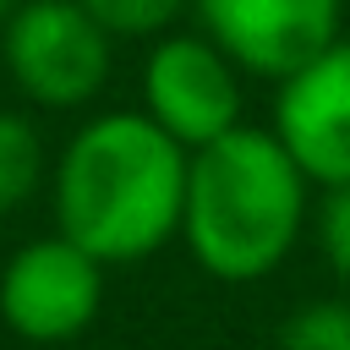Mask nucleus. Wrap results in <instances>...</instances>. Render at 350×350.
Here are the masks:
<instances>
[{
    "instance_id": "nucleus-1",
    "label": "nucleus",
    "mask_w": 350,
    "mask_h": 350,
    "mask_svg": "<svg viewBox=\"0 0 350 350\" xmlns=\"http://www.w3.org/2000/svg\"><path fill=\"white\" fill-rule=\"evenodd\" d=\"M191 148L175 142L148 109H109L71 131L60 148L55 230L88 246L104 268L142 262L180 235Z\"/></svg>"
},
{
    "instance_id": "nucleus-2",
    "label": "nucleus",
    "mask_w": 350,
    "mask_h": 350,
    "mask_svg": "<svg viewBox=\"0 0 350 350\" xmlns=\"http://www.w3.org/2000/svg\"><path fill=\"white\" fill-rule=\"evenodd\" d=\"M312 175L268 126H235L208 148H191L180 241L197 268L224 284H257L279 273L306 230Z\"/></svg>"
},
{
    "instance_id": "nucleus-3",
    "label": "nucleus",
    "mask_w": 350,
    "mask_h": 350,
    "mask_svg": "<svg viewBox=\"0 0 350 350\" xmlns=\"http://www.w3.org/2000/svg\"><path fill=\"white\" fill-rule=\"evenodd\" d=\"M0 60L22 98L44 109H82L109 82L115 33L82 0H16L0 27Z\"/></svg>"
},
{
    "instance_id": "nucleus-4",
    "label": "nucleus",
    "mask_w": 350,
    "mask_h": 350,
    "mask_svg": "<svg viewBox=\"0 0 350 350\" xmlns=\"http://www.w3.org/2000/svg\"><path fill=\"white\" fill-rule=\"evenodd\" d=\"M104 306V262L71 235H38L0 257V323L27 345H66Z\"/></svg>"
},
{
    "instance_id": "nucleus-5",
    "label": "nucleus",
    "mask_w": 350,
    "mask_h": 350,
    "mask_svg": "<svg viewBox=\"0 0 350 350\" xmlns=\"http://www.w3.org/2000/svg\"><path fill=\"white\" fill-rule=\"evenodd\" d=\"M241 66L208 33H164L142 60V109L186 148L241 126Z\"/></svg>"
},
{
    "instance_id": "nucleus-6",
    "label": "nucleus",
    "mask_w": 350,
    "mask_h": 350,
    "mask_svg": "<svg viewBox=\"0 0 350 350\" xmlns=\"http://www.w3.org/2000/svg\"><path fill=\"white\" fill-rule=\"evenodd\" d=\"M202 33L262 82H284L339 38V0H191Z\"/></svg>"
},
{
    "instance_id": "nucleus-7",
    "label": "nucleus",
    "mask_w": 350,
    "mask_h": 350,
    "mask_svg": "<svg viewBox=\"0 0 350 350\" xmlns=\"http://www.w3.org/2000/svg\"><path fill=\"white\" fill-rule=\"evenodd\" d=\"M273 131L312 186H350V38H334L279 82Z\"/></svg>"
},
{
    "instance_id": "nucleus-8",
    "label": "nucleus",
    "mask_w": 350,
    "mask_h": 350,
    "mask_svg": "<svg viewBox=\"0 0 350 350\" xmlns=\"http://www.w3.org/2000/svg\"><path fill=\"white\" fill-rule=\"evenodd\" d=\"M44 137L22 109H0V213L22 208L44 186Z\"/></svg>"
},
{
    "instance_id": "nucleus-9",
    "label": "nucleus",
    "mask_w": 350,
    "mask_h": 350,
    "mask_svg": "<svg viewBox=\"0 0 350 350\" xmlns=\"http://www.w3.org/2000/svg\"><path fill=\"white\" fill-rule=\"evenodd\" d=\"M279 350H350V295L301 301L279 323Z\"/></svg>"
},
{
    "instance_id": "nucleus-10",
    "label": "nucleus",
    "mask_w": 350,
    "mask_h": 350,
    "mask_svg": "<svg viewBox=\"0 0 350 350\" xmlns=\"http://www.w3.org/2000/svg\"><path fill=\"white\" fill-rule=\"evenodd\" d=\"M115 38H159L191 0H82Z\"/></svg>"
},
{
    "instance_id": "nucleus-11",
    "label": "nucleus",
    "mask_w": 350,
    "mask_h": 350,
    "mask_svg": "<svg viewBox=\"0 0 350 350\" xmlns=\"http://www.w3.org/2000/svg\"><path fill=\"white\" fill-rule=\"evenodd\" d=\"M317 246H323L334 279L350 290V186H323V202H317Z\"/></svg>"
},
{
    "instance_id": "nucleus-12",
    "label": "nucleus",
    "mask_w": 350,
    "mask_h": 350,
    "mask_svg": "<svg viewBox=\"0 0 350 350\" xmlns=\"http://www.w3.org/2000/svg\"><path fill=\"white\" fill-rule=\"evenodd\" d=\"M16 11V0H0V27H5V16Z\"/></svg>"
}]
</instances>
